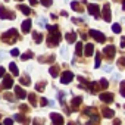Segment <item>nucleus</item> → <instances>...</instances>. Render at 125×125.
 <instances>
[{
    "mask_svg": "<svg viewBox=\"0 0 125 125\" xmlns=\"http://www.w3.org/2000/svg\"><path fill=\"white\" fill-rule=\"evenodd\" d=\"M9 69H10V72L16 77V75H19V71H18V68H16V63H13V62H12V63H9Z\"/></svg>",
    "mask_w": 125,
    "mask_h": 125,
    "instance_id": "24",
    "label": "nucleus"
},
{
    "mask_svg": "<svg viewBox=\"0 0 125 125\" xmlns=\"http://www.w3.org/2000/svg\"><path fill=\"white\" fill-rule=\"evenodd\" d=\"M102 113H103V116L104 118H112L113 116V110H110V109H107V107H102Z\"/></svg>",
    "mask_w": 125,
    "mask_h": 125,
    "instance_id": "20",
    "label": "nucleus"
},
{
    "mask_svg": "<svg viewBox=\"0 0 125 125\" xmlns=\"http://www.w3.org/2000/svg\"><path fill=\"white\" fill-rule=\"evenodd\" d=\"M46 88V81H43V83H37L35 84V90L37 91H43Z\"/></svg>",
    "mask_w": 125,
    "mask_h": 125,
    "instance_id": "29",
    "label": "nucleus"
},
{
    "mask_svg": "<svg viewBox=\"0 0 125 125\" xmlns=\"http://www.w3.org/2000/svg\"><path fill=\"white\" fill-rule=\"evenodd\" d=\"M118 68H119V69H124V68H125V57H124V56L118 60Z\"/></svg>",
    "mask_w": 125,
    "mask_h": 125,
    "instance_id": "32",
    "label": "nucleus"
},
{
    "mask_svg": "<svg viewBox=\"0 0 125 125\" xmlns=\"http://www.w3.org/2000/svg\"><path fill=\"white\" fill-rule=\"evenodd\" d=\"M100 59H102V53L96 54V68H100Z\"/></svg>",
    "mask_w": 125,
    "mask_h": 125,
    "instance_id": "36",
    "label": "nucleus"
},
{
    "mask_svg": "<svg viewBox=\"0 0 125 125\" xmlns=\"http://www.w3.org/2000/svg\"><path fill=\"white\" fill-rule=\"evenodd\" d=\"M18 9H19L24 15H30V13H31V9H30L28 6H25V5H19V6H18Z\"/></svg>",
    "mask_w": 125,
    "mask_h": 125,
    "instance_id": "21",
    "label": "nucleus"
},
{
    "mask_svg": "<svg viewBox=\"0 0 125 125\" xmlns=\"http://www.w3.org/2000/svg\"><path fill=\"white\" fill-rule=\"evenodd\" d=\"M72 80H74V74H72L71 71L62 72V75H60V83H62V84H69Z\"/></svg>",
    "mask_w": 125,
    "mask_h": 125,
    "instance_id": "4",
    "label": "nucleus"
},
{
    "mask_svg": "<svg viewBox=\"0 0 125 125\" xmlns=\"http://www.w3.org/2000/svg\"><path fill=\"white\" fill-rule=\"evenodd\" d=\"M99 97H100V100H102V102H104V103H107V104L113 103V99H115V97H113V94H112V93H107V91L102 93Z\"/></svg>",
    "mask_w": 125,
    "mask_h": 125,
    "instance_id": "9",
    "label": "nucleus"
},
{
    "mask_svg": "<svg viewBox=\"0 0 125 125\" xmlns=\"http://www.w3.org/2000/svg\"><path fill=\"white\" fill-rule=\"evenodd\" d=\"M87 8H88L87 10H88V13H90V15H93L96 19H99V18H100V8H99L97 5H88Z\"/></svg>",
    "mask_w": 125,
    "mask_h": 125,
    "instance_id": "5",
    "label": "nucleus"
},
{
    "mask_svg": "<svg viewBox=\"0 0 125 125\" xmlns=\"http://www.w3.org/2000/svg\"><path fill=\"white\" fill-rule=\"evenodd\" d=\"M121 47H122V49L125 47V37H122V38H121Z\"/></svg>",
    "mask_w": 125,
    "mask_h": 125,
    "instance_id": "45",
    "label": "nucleus"
},
{
    "mask_svg": "<svg viewBox=\"0 0 125 125\" xmlns=\"http://www.w3.org/2000/svg\"><path fill=\"white\" fill-rule=\"evenodd\" d=\"M6 2H8V0H6Z\"/></svg>",
    "mask_w": 125,
    "mask_h": 125,
    "instance_id": "55",
    "label": "nucleus"
},
{
    "mask_svg": "<svg viewBox=\"0 0 125 125\" xmlns=\"http://www.w3.org/2000/svg\"><path fill=\"white\" fill-rule=\"evenodd\" d=\"M60 15H62V16H68V13H66L65 10H62V12H60Z\"/></svg>",
    "mask_w": 125,
    "mask_h": 125,
    "instance_id": "50",
    "label": "nucleus"
},
{
    "mask_svg": "<svg viewBox=\"0 0 125 125\" xmlns=\"http://www.w3.org/2000/svg\"><path fill=\"white\" fill-rule=\"evenodd\" d=\"M40 3H41L43 6L49 8V6H52V3H53V0H40Z\"/></svg>",
    "mask_w": 125,
    "mask_h": 125,
    "instance_id": "35",
    "label": "nucleus"
},
{
    "mask_svg": "<svg viewBox=\"0 0 125 125\" xmlns=\"http://www.w3.org/2000/svg\"><path fill=\"white\" fill-rule=\"evenodd\" d=\"M88 34L97 41V43H104L106 41V37H104V34L103 32H100V31H97V30H90L88 31Z\"/></svg>",
    "mask_w": 125,
    "mask_h": 125,
    "instance_id": "3",
    "label": "nucleus"
},
{
    "mask_svg": "<svg viewBox=\"0 0 125 125\" xmlns=\"http://www.w3.org/2000/svg\"><path fill=\"white\" fill-rule=\"evenodd\" d=\"M40 104H41V106H47V104H49V100L43 97V99H40Z\"/></svg>",
    "mask_w": 125,
    "mask_h": 125,
    "instance_id": "38",
    "label": "nucleus"
},
{
    "mask_svg": "<svg viewBox=\"0 0 125 125\" xmlns=\"http://www.w3.org/2000/svg\"><path fill=\"white\" fill-rule=\"evenodd\" d=\"M22 31H24L25 34L31 31V19H27V21L22 22Z\"/></svg>",
    "mask_w": 125,
    "mask_h": 125,
    "instance_id": "14",
    "label": "nucleus"
},
{
    "mask_svg": "<svg viewBox=\"0 0 125 125\" xmlns=\"http://www.w3.org/2000/svg\"><path fill=\"white\" fill-rule=\"evenodd\" d=\"M12 85H13V80L10 77H5V80H3V88H10Z\"/></svg>",
    "mask_w": 125,
    "mask_h": 125,
    "instance_id": "15",
    "label": "nucleus"
},
{
    "mask_svg": "<svg viewBox=\"0 0 125 125\" xmlns=\"http://www.w3.org/2000/svg\"><path fill=\"white\" fill-rule=\"evenodd\" d=\"M19 83H21L22 85H30V84H31V80H30L27 75H24L22 78H19Z\"/></svg>",
    "mask_w": 125,
    "mask_h": 125,
    "instance_id": "26",
    "label": "nucleus"
},
{
    "mask_svg": "<svg viewBox=\"0 0 125 125\" xmlns=\"http://www.w3.org/2000/svg\"><path fill=\"white\" fill-rule=\"evenodd\" d=\"M5 99L12 102V100H13V96H12V94H9V93H6V94H5Z\"/></svg>",
    "mask_w": 125,
    "mask_h": 125,
    "instance_id": "42",
    "label": "nucleus"
},
{
    "mask_svg": "<svg viewBox=\"0 0 125 125\" xmlns=\"http://www.w3.org/2000/svg\"><path fill=\"white\" fill-rule=\"evenodd\" d=\"M65 38H66V43H75V40H77V32L71 31V32H68V34L65 35Z\"/></svg>",
    "mask_w": 125,
    "mask_h": 125,
    "instance_id": "13",
    "label": "nucleus"
},
{
    "mask_svg": "<svg viewBox=\"0 0 125 125\" xmlns=\"http://www.w3.org/2000/svg\"><path fill=\"white\" fill-rule=\"evenodd\" d=\"M49 72H50V75H52V77H54V78H56V77L59 75V66H57V65H53V66H50Z\"/></svg>",
    "mask_w": 125,
    "mask_h": 125,
    "instance_id": "19",
    "label": "nucleus"
},
{
    "mask_svg": "<svg viewBox=\"0 0 125 125\" xmlns=\"http://www.w3.org/2000/svg\"><path fill=\"white\" fill-rule=\"evenodd\" d=\"M32 56H34V53H32V52H25V53L21 56V59H22V60H27V59H31Z\"/></svg>",
    "mask_w": 125,
    "mask_h": 125,
    "instance_id": "30",
    "label": "nucleus"
},
{
    "mask_svg": "<svg viewBox=\"0 0 125 125\" xmlns=\"http://www.w3.org/2000/svg\"><path fill=\"white\" fill-rule=\"evenodd\" d=\"M12 124H13V121H12L10 118H6V119H5V125H12Z\"/></svg>",
    "mask_w": 125,
    "mask_h": 125,
    "instance_id": "43",
    "label": "nucleus"
},
{
    "mask_svg": "<svg viewBox=\"0 0 125 125\" xmlns=\"http://www.w3.org/2000/svg\"><path fill=\"white\" fill-rule=\"evenodd\" d=\"M46 22H47V19H46V18H41V19L38 21V24H40L41 27H46Z\"/></svg>",
    "mask_w": 125,
    "mask_h": 125,
    "instance_id": "39",
    "label": "nucleus"
},
{
    "mask_svg": "<svg viewBox=\"0 0 125 125\" xmlns=\"http://www.w3.org/2000/svg\"><path fill=\"white\" fill-rule=\"evenodd\" d=\"M68 125H75V124H72V122H69V124H68Z\"/></svg>",
    "mask_w": 125,
    "mask_h": 125,
    "instance_id": "51",
    "label": "nucleus"
},
{
    "mask_svg": "<svg viewBox=\"0 0 125 125\" xmlns=\"http://www.w3.org/2000/svg\"><path fill=\"white\" fill-rule=\"evenodd\" d=\"M104 71H106V72H110V71H112V68H110V66H106V68H104Z\"/></svg>",
    "mask_w": 125,
    "mask_h": 125,
    "instance_id": "49",
    "label": "nucleus"
},
{
    "mask_svg": "<svg viewBox=\"0 0 125 125\" xmlns=\"http://www.w3.org/2000/svg\"><path fill=\"white\" fill-rule=\"evenodd\" d=\"M18 38H19V34H18V31H16L15 28L6 31V32L2 35V40H3V43H6V44H13V43L18 41Z\"/></svg>",
    "mask_w": 125,
    "mask_h": 125,
    "instance_id": "2",
    "label": "nucleus"
},
{
    "mask_svg": "<svg viewBox=\"0 0 125 125\" xmlns=\"http://www.w3.org/2000/svg\"><path fill=\"white\" fill-rule=\"evenodd\" d=\"M19 109H21V110H24V112H28V106H25V104H21V106H19Z\"/></svg>",
    "mask_w": 125,
    "mask_h": 125,
    "instance_id": "44",
    "label": "nucleus"
},
{
    "mask_svg": "<svg viewBox=\"0 0 125 125\" xmlns=\"http://www.w3.org/2000/svg\"><path fill=\"white\" fill-rule=\"evenodd\" d=\"M5 72H6V69H5L3 66H0V78H3V77H5Z\"/></svg>",
    "mask_w": 125,
    "mask_h": 125,
    "instance_id": "41",
    "label": "nucleus"
},
{
    "mask_svg": "<svg viewBox=\"0 0 125 125\" xmlns=\"http://www.w3.org/2000/svg\"><path fill=\"white\" fill-rule=\"evenodd\" d=\"M30 3H31V5H37V3H38V0H30Z\"/></svg>",
    "mask_w": 125,
    "mask_h": 125,
    "instance_id": "47",
    "label": "nucleus"
},
{
    "mask_svg": "<svg viewBox=\"0 0 125 125\" xmlns=\"http://www.w3.org/2000/svg\"><path fill=\"white\" fill-rule=\"evenodd\" d=\"M32 125H44V119H41V118H35V119L32 121Z\"/></svg>",
    "mask_w": 125,
    "mask_h": 125,
    "instance_id": "34",
    "label": "nucleus"
},
{
    "mask_svg": "<svg viewBox=\"0 0 125 125\" xmlns=\"http://www.w3.org/2000/svg\"><path fill=\"white\" fill-rule=\"evenodd\" d=\"M50 119L53 122V125H63V118H62L60 113H50Z\"/></svg>",
    "mask_w": 125,
    "mask_h": 125,
    "instance_id": "7",
    "label": "nucleus"
},
{
    "mask_svg": "<svg viewBox=\"0 0 125 125\" xmlns=\"http://www.w3.org/2000/svg\"><path fill=\"white\" fill-rule=\"evenodd\" d=\"M93 52H94V46H93L91 43H88V44L85 46V49H83V56H91Z\"/></svg>",
    "mask_w": 125,
    "mask_h": 125,
    "instance_id": "11",
    "label": "nucleus"
},
{
    "mask_svg": "<svg viewBox=\"0 0 125 125\" xmlns=\"http://www.w3.org/2000/svg\"><path fill=\"white\" fill-rule=\"evenodd\" d=\"M112 31H113L115 34H119V32H121V25H119V24H113V25H112Z\"/></svg>",
    "mask_w": 125,
    "mask_h": 125,
    "instance_id": "33",
    "label": "nucleus"
},
{
    "mask_svg": "<svg viewBox=\"0 0 125 125\" xmlns=\"http://www.w3.org/2000/svg\"><path fill=\"white\" fill-rule=\"evenodd\" d=\"M32 37H34V40H35L37 44H40V43L43 41V35H41L40 32H37V31H32Z\"/></svg>",
    "mask_w": 125,
    "mask_h": 125,
    "instance_id": "22",
    "label": "nucleus"
},
{
    "mask_svg": "<svg viewBox=\"0 0 125 125\" xmlns=\"http://www.w3.org/2000/svg\"><path fill=\"white\" fill-rule=\"evenodd\" d=\"M97 85H99V87H100V88H103V90H106V88H107V85H109V84H107V81H106V80H104V78H102V80H100V81H99V83H97Z\"/></svg>",
    "mask_w": 125,
    "mask_h": 125,
    "instance_id": "28",
    "label": "nucleus"
},
{
    "mask_svg": "<svg viewBox=\"0 0 125 125\" xmlns=\"http://www.w3.org/2000/svg\"><path fill=\"white\" fill-rule=\"evenodd\" d=\"M81 102H83V97H74L72 99V110H77L78 106L81 104Z\"/></svg>",
    "mask_w": 125,
    "mask_h": 125,
    "instance_id": "16",
    "label": "nucleus"
},
{
    "mask_svg": "<svg viewBox=\"0 0 125 125\" xmlns=\"http://www.w3.org/2000/svg\"><path fill=\"white\" fill-rule=\"evenodd\" d=\"M113 2H119V0H113Z\"/></svg>",
    "mask_w": 125,
    "mask_h": 125,
    "instance_id": "52",
    "label": "nucleus"
},
{
    "mask_svg": "<svg viewBox=\"0 0 125 125\" xmlns=\"http://www.w3.org/2000/svg\"><path fill=\"white\" fill-rule=\"evenodd\" d=\"M83 112H84V115H87V116H94V115H97V110H96L94 107H85Z\"/></svg>",
    "mask_w": 125,
    "mask_h": 125,
    "instance_id": "18",
    "label": "nucleus"
},
{
    "mask_svg": "<svg viewBox=\"0 0 125 125\" xmlns=\"http://www.w3.org/2000/svg\"><path fill=\"white\" fill-rule=\"evenodd\" d=\"M16 121H19V122H22L24 125H27L28 122H30V119H27V118H24V115L22 113H15V116H13Z\"/></svg>",
    "mask_w": 125,
    "mask_h": 125,
    "instance_id": "17",
    "label": "nucleus"
},
{
    "mask_svg": "<svg viewBox=\"0 0 125 125\" xmlns=\"http://www.w3.org/2000/svg\"><path fill=\"white\" fill-rule=\"evenodd\" d=\"M100 16H102L106 22H109V21H110V6H109V5H104V6H103Z\"/></svg>",
    "mask_w": 125,
    "mask_h": 125,
    "instance_id": "10",
    "label": "nucleus"
},
{
    "mask_svg": "<svg viewBox=\"0 0 125 125\" xmlns=\"http://www.w3.org/2000/svg\"><path fill=\"white\" fill-rule=\"evenodd\" d=\"M28 99H30V103H31V106H35V104H37V102H35L37 99H35V94H34V93H31V94L28 96Z\"/></svg>",
    "mask_w": 125,
    "mask_h": 125,
    "instance_id": "31",
    "label": "nucleus"
},
{
    "mask_svg": "<svg viewBox=\"0 0 125 125\" xmlns=\"http://www.w3.org/2000/svg\"><path fill=\"white\" fill-rule=\"evenodd\" d=\"M18 2H21V0H18Z\"/></svg>",
    "mask_w": 125,
    "mask_h": 125,
    "instance_id": "53",
    "label": "nucleus"
},
{
    "mask_svg": "<svg viewBox=\"0 0 125 125\" xmlns=\"http://www.w3.org/2000/svg\"><path fill=\"white\" fill-rule=\"evenodd\" d=\"M5 54H6L5 52H0V59H5Z\"/></svg>",
    "mask_w": 125,
    "mask_h": 125,
    "instance_id": "48",
    "label": "nucleus"
},
{
    "mask_svg": "<svg viewBox=\"0 0 125 125\" xmlns=\"http://www.w3.org/2000/svg\"><path fill=\"white\" fill-rule=\"evenodd\" d=\"M113 125H121V119H113Z\"/></svg>",
    "mask_w": 125,
    "mask_h": 125,
    "instance_id": "46",
    "label": "nucleus"
},
{
    "mask_svg": "<svg viewBox=\"0 0 125 125\" xmlns=\"http://www.w3.org/2000/svg\"><path fill=\"white\" fill-rule=\"evenodd\" d=\"M15 94H16V97H19V99H25V97H27L25 90H24L22 87H19V85L15 87Z\"/></svg>",
    "mask_w": 125,
    "mask_h": 125,
    "instance_id": "12",
    "label": "nucleus"
},
{
    "mask_svg": "<svg viewBox=\"0 0 125 125\" xmlns=\"http://www.w3.org/2000/svg\"><path fill=\"white\" fill-rule=\"evenodd\" d=\"M47 30L50 31V34H49V37H47V46H49V47L59 46V43H60V32H59V28L54 25V27H47Z\"/></svg>",
    "mask_w": 125,
    "mask_h": 125,
    "instance_id": "1",
    "label": "nucleus"
},
{
    "mask_svg": "<svg viewBox=\"0 0 125 125\" xmlns=\"http://www.w3.org/2000/svg\"><path fill=\"white\" fill-rule=\"evenodd\" d=\"M71 6H72V9H74V10H78V12H83V8H81V3H78V2H72V3H71Z\"/></svg>",
    "mask_w": 125,
    "mask_h": 125,
    "instance_id": "27",
    "label": "nucleus"
},
{
    "mask_svg": "<svg viewBox=\"0 0 125 125\" xmlns=\"http://www.w3.org/2000/svg\"><path fill=\"white\" fill-rule=\"evenodd\" d=\"M54 60V56L52 54V56H41V57H38V62H53Z\"/></svg>",
    "mask_w": 125,
    "mask_h": 125,
    "instance_id": "23",
    "label": "nucleus"
},
{
    "mask_svg": "<svg viewBox=\"0 0 125 125\" xmlns=\"http://www.w3.org/2000/svg\"><path fill=\"white\" fill-rule=\"evenodd\" d=\"M0 18L2 19H15V13L13 12H8L3 6H0Z\"/></svg>",
    "mask_w": 125,
    "mask_h": 125,
    "instance_id": "8",
    "label": "nucleus"
},
{
    "mask_svg": "<svg viewBox=\"0 0 125 125\" xmlns=\"http://www.w3.org/2000/svg\"><path fill=\"white\" fill-rule=\"evenodd\" d=\"M121 94L125 96V83H121Z\"/></svg>",
    "mask_w": 125,
    "mask_h": 125,
    "instance_id": "40",
    "label": "nucleus"
},
{
    "mask_svg": "<svg viewBox=\"0 0 125 125\" xmlns=\"http://www.w3.org/2000/svg\"><path fill=\"white\" fill-rule=\"evenodd\" d=\"M0 125H2V124H0Z\"/></svg>",
    "mask_w": 125,
    "mask_h": 125,
    "instance_id": "54",
    "label": "nucleus"
},
{
    "mask_svg": "<svg viewBox=\"0 0 125 125\" xmlns=\"http://www.w3.org/2000/svg\"><path fill=\"white\" fill-rule=\"evenodd\" d=\"M75 53H77V56H83V43H77V46H75Z\"/></svg>",
    "mask_w": 125,
    "mask_h": 125,
    "instance_id": "25",
    "label": "nucleus"
},
{
    "mask_svg": "<svg viewBox=\"0 0 125 125\" xmlns=\"http://www.w3.org/2000/svg\"><path fill=\"white\" fill-rule=\"evenodd\" d=\"M10 54H12L13 57H16V56H19V50H18V49H12V52H10Z\"/></svg>",
    "mask_w": 125,
    "mask_h": 125,
    "instance_id": "37",
    "label": "nucleus"
},
{
    "mask_svg": "<svg viewBox=\"0 0 125 125\" xmlns=\"http://www.w3.org/2000/svg\"><path fill=\"white\" fill-rule=\"evenodd\" d=\"M115 53H116V49H115L113 44H109V46H106V47L103 49V54H106L107 59H112V57L115 56Z\"/></svg>",
    "mask_w": 125,
    "mask_h": 125,
    "instance_id": "6",
    "label": "nucleus"
}]
</instances>
